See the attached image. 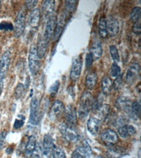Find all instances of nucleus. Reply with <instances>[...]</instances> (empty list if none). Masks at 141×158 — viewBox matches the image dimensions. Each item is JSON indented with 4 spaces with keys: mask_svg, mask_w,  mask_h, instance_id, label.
Wrapping results in <instances>:
<instances>
[{
    "mask_svg": "<svg viewBox=\"0 0 141 158\" xmlns=\"http://www.w3.org/2000/svg\"><path fill=\"white\" fill-rule=\"evenodd\" d=\"M92 102H93V100H92V96L91 94L86 92L83 95L80 100V103H79V110H78V114L79 118L82 119L86 118L89 111L92 110Z\"/></svg>",
    "mask_w": 141,
    "mask_h": 158,
    "instance_id": "1",
    "label": "nucleus"
},
{
    "mask_svg": "<svg viewBox=\"0 0 141 158\" xmlns=\"http://www.w3.org/2000/svg\"><path fill=\"white\" fill-rule=\"evenodd\" d=\"M59 130L64 139L68 142L74 143L79 140V138H80L79 133H78V131L74 126H70L67 123H61L59 125Z\"/></svg>",
    "mask_w": 141,
    "mask_h": 158,
    "instance_id": "2",
    "label": "nucleus"
},
{
    "mask_svg": "<svg viewBox=\"0 0 141 158\" xmlns=\"http://www.w3.org/2000/svg\"><path fill=\"white\" fill-rule=\"evenodd\" d=\"M28 66L32 75H36L39 72L41 68V59L38 57L36 52V47L34 44L31 47L28 55Z\"/></svg>",
    "mask_w": 141,
    "mask_h": 158,
    "instance_id": "3",
    "label": "nucleus"
},
{
    "mask_svg": "<svg viewBox=\"0 0 141 158\" xmlns=\"http://www.w3.org/2000/svg\"><path fill=\"white\" fill-rule=\"evenodd\" d=\"M41 119V113L40 112V102L36 97H33L30 106L29 123L32 125H37Z\"/></svg>",
    "mask_w": 141,
    "mask_h": 158,
    "instance_id": "4",
    "label": "nucleus"
},
{
    "mask_svg": "<svg viewBox=\"0 0 141 158\" xmlns=\"http://www.w3.org/2000/svg\"><path fill=\"white\" fill-rule=\"evenodd\" d=\"M12 54L9 50L3 53L0 58V83H4L5 77L7 76V71L11 64Z\"/></svg>",
    "mask_w": 141,
    "mask_h": 158,
    "instance_id": "5",
    "label": "nucleus"
},
{
    "mask_svg": "<svg viewBox=\"0 0 141 158\" xmlns=\"http://www.w3.org/2000/svg\"><path fill=\"white\" fill-rule=\"evenodd\" d=\"M25 26H26V12H25V10L23 8H21L17 13L16 22H15V36L20 37L23 34Z\"/></svg>",
    "mask_w": 141,
    "mask_h": 158,
    "instance_id": "6",
    "label": "nucleus"
},
{
    "mask_svg": "<svg viewBox=\"0 0 141 158\" xmlns=\"http://www.w3.org/2000/svg\"><path fill=\"white\" fill-rule=\"evenodd\" d=\"M55 26H56V17L54 15H52L51 17L47 19L45 27L44 35H43V38L48 43H49L50 40L54 36Z\"/></svg>",
    "mask_w": 141,
    "mask_h": 158,
    "instance_id": "7",
    "label": "nucleus"
},
{
    "mask_svg": "<svg viewBox=\"0 0 141 158\" xmlns=\"http://www.w3.org/2000/svg\"><path fill=\"white\" fill-rule=\"evenodd\" d=\"M131 101L129 98L126 97V96H121V97H119L116 101V108L120 110L125 111L127 113L130 118H134V119H136L135 118V116L133 115V114L131 112L130 107H131Z\"/></svg>",
    "mask_w": 141,
    "mask_h": 158,
    "instance_id": "8",
    "label": "nucleus"
},
{
    "mask_svg": "<svg viewBox=\"0 0 141 158\" xmlns=\"http://www.w3.org/2000/svg\"><path fill=\"white\" fill-rule=\"evenodd\" d=\"M101 138L106 145L114 146L118 142V134L113 129L107 128L101 133Z\"/></svg>",
    "mask_w": 141,
    "mask_h": 158,
    "instance_id": "9",
    "label": "nucleus"
},
{
    "mask_svg": "<svg viewBox=\"0 0 141 158\" xmlns=\"http://www.w3.org/2000/svg\"><path fill=\"white\" fill-rule=\"evenodd\" d=\"M67 18H68V15L64 12H61L59 14L58 19L56 20V26H55L54 36H53L54 40H57L59 39V37L61 35L63 30L64 28V26L66 24Z\"/></svg>",
    "mask_w": 141,
    "mask_h": 158,
    "instance_id": "10",
    "label": "nucleus"
},
{
    "mask_svg": "<svg viewBox=\"0 0 141 158\" xmlns=\"http://www.w3.org/2000/svg\"><path fill=\"white\" fill-rule=\"evenodd\" d=\"M82 71V59L81 57L78 56L74 58L72 63L71 70H70V78L72 81H76L81 75Z\"/></svg>",
    "mask_w": 141,
    "mask_h": 158,
    "instance_id": "11",
    "label": "nucleus"
},
{
    "mask_svg": "<svg viewBox=\"0 0 141 158\" xmlns=\"http://www.w3.org/2000/svg\"><path fill=\"white\" fill-rule=\"evenodd\" d=\"M139 71H140V67L138 63H132L130 65L127 73H126V82L128 84L133 83L135 80L137 78V77L139 74Z\"/></svg>",
    "mask_w": 141,
    "mask_h": 158,
    "instance_id": "12",
    "label": "nucleus"
},
{
    "mask_svg": "<svg viewBox=\"0 0 141 158\" xmlns=\"http://www.w3.org/2000/svg\"><path fill=\"white\" fill-rule=\"evenodd\" d=\"M106 21V29H107V34L110 36H116L118 34L120 25H119L118 20L114 17H109Z\"/></svg>",
    "mask_w": 141,
    "mask_h": 158,
    "instance_id": "13",
    "label": "nucleus"
},
{
    "mask_svg": "<svg viewBox=\"0 0 141 158\" xmlns=\"http://www.w3.org/2000/svg\"><path fill=\"white\" fill-rule=\"evenodd\" d=\"M64 117L67 124L75 127L77 123V111L73 106H67L64 108Z\"/></svg>",
    "mask_w": 141,
    "mask_h": 158,
    "instance_id": "14",
    "label": "nucleus"
},
{
    "mask_svg": "<svg viewBox=\"0 0 141 158\" xmlns=\"http://www.w3.org/2000/svg\"><path fill=\"white\" fill-rule=\"evenodd\" d=\"M101 127V120L100 118H96L94 116H91L89 118L88 123H87V128L91 134L96 135L100 131Z\"/></svg>",
    "mask_w": 141,
    "mask_h": 158,
    "instance_id": "15",
    "label": "nucleus"
},
{
    "mask_svg": "<svg viewBox=\"0 0 141 158\" xmlns=\"http://www.w3.org/2000/svg\"><path fill=\"white\" fill-rule=\"evenodd\" d=\"M42 148H43V151H42L43 154L47 157L50 156L52 152H53V149L54 148V140H53V138L50 134H45L44 136Z\"/></svg>",
    "mask_w": 141,
    "mask_h": 158,
    "instance_id": "16",
    "label": "nucleus"
},
{
    "mask_svg": "<svg viewBox=\"0 0 141 158\" xmlns=\"http://www.w3.org/2000/svg\"><path fill=\"white\" fill-rule=\"evenodd\" d=\"M92 150L88 145L79 147L74 151L71 158H91Z\"/></svg>",
    "mask_w": 141,
    "mask_h": 158,
    "instance_id": "17",
    "label": "nucleus"
},
{
    "mask_svg": "<svg viewBox=\"0 0 141 158\" xmlns=\"http://www.w3.org/2000/svg\"><path fill=\"white\" fill-rule=\"evenodd\" d=\"M41 22V11L39 8H35L31 12L28 17V24L32 29H36Z\"/></svg>",
    "mask_w": 141,
    "mask_h": 158,
    "instance_id": "18",
    "label": "nucleus"
},
{
    "mask_svg": "<svg viewBox=\"0 0 141 158\" xmlns=\"http://www.w3.org/2000/svg\"><path fill=\"white\" fill-rule=\"evenodd\" d=\"M54 8H55V2L53 0H47L45 1L42 6V12L44 15L45 19H48L51 17L52 15H54Z\"/></svg>",
    "mask_w": 141,
    "mask_h": 158,
    "instance_id": "19",
    "label": "nucleus"
},
{
    "mask_svg": "<svg viewBox=\"0 0 141 158\" xmlns=\"http://www.w3.org/2000/svg\"><path fill=\"white\" fill-rule=\"evenodd\" d=\"M118 133L121 138H127L136 133V129L135 127L129 124H124L118 128Z\"/></svg>",
    "mask_w": 141,
    "mask_h": 158,
    "instance_id": "20",
    "label": "nucleus"
},
{
    "mask_svg": "<svg viewBox=\"0 0 141 158\" xmlns=\"http://www.w3.org/2000/svg\"><path fill=\"white\" fill-rule=\"evenodd\" d=\"M126 154V149L121 147H115V146H111V148H108V150L106 152V155L109 158H120Z\"/></svg>",
    "mask_w": 141,
    "mask_h": 158,
    "instance_id": "21",
    "label": "nucleus"
},
{
    "mask_svg": "<svg viewBox=\"0 0 141 158\" xmlns=\"http://www.w3.org/2000/svg\"><path fill=\"white\" fill-rule=\"evenodd\" d=\"M63 112H64V104L60 101H56L52 106L49 115L51 118H57L59 116L61 115Z\"/></svg>",
    "mask_w": 141,
    "mask_h": 158,
    "instance_id": "22",
    "label": "nucleus"
},
{
    "mask_svg": "<svg viewBox=\"0 0 141 158\" xmlns=\"http://www.w3.org/2000/svg\"><path fill=\"white\" fill-rule=\"evenodd\" d=\"M48 44H49V43L45 40L43 36H40L37 45L36 46V47L37 54H38V57L40 58V59L44 58L45 54H46L47 49H48Z\"/></svg>",
    "mask_w": 141,
    "mask_h": 158,
    "instance_id": "23",
    "label": "nucleus"
},
{
    "mask_svg": "<svg viewBox=\"0 0 141 158\" xmlns=\"http://www.w3.org/2000/svg\"><path fill=\"white\" fill-rule=\"evenodd\" d=\"M37 145H36V136L31 135L27 140V143L25 147V152L27 156L32 155V153L34 152V151L36 150Z\"/></svg>",
    "mask_w": 141,
    "mask_h": 158,
    "instance_id": "24",
    "label": "nucleus"
},
{
    "mask_svg": "<svg viewBox=\"0 0 141 158\" xmlns=\"http://www.w3.org/2000/svg\"><path fill=\"white\" fill-rule=\"evenodd\" d=\"M90 53L92 54L93 59L98 60L102 55V46H101V42L99 40H96L93 42V44L91 47V51Z\"/></svg>",
    "mask_w": 141,
    "mask_h": 158,
    "instance_id": "25",
    "label": "nucleus"
},
{
    "mask_svg": "<svg viewBox=\"0 0 141 158\" xmlns=\"http://www.w3.org/2000/svg\"><path fill=\"white\" fill-rule=\"evenodd\" d=\"M96 81H97V75L96 73H91L88 74L86 77V86L90 90L93 89L96 86Z\"/></svg>",
    "mask_w": 141,
    "mask_h": 158,
    "instance_id": "26",
    "label": "nucleus"
},
{
    "mask_svg": "<svg viewBox=\"0 0 141 158\" xmlns=\"http://www.w3.org/2000/svg\"><path fill=\"white\" fill-rule=\"evenodd\" d=\"M98 31L99 35L101 38H106L107 34V29H106V21L104 17H101L98 22Z\"/></svg>",
    "mask_w": 141,
    "mask_h": 158,
    "instance_id": "27",
    "label": "nucleus"
},
{
    "mask_svg": "<svg viewBox=\"0 0 141 158\" xmlns=\"http://www.w3.org/2000/svg\"><path fill=\"white\" fill-rule=\"evenodd\" d=\"M111 87H112V84H111V79L109 78L108 77H105L102 80V86H101L102 92L106 95H108L111 92Z\"/></svg>",
    "mask_w": 141,
    "mask_h": 158,
    "instance_id": "28",
    "label": "nucleus"
},
{
    "mask_svg": "<svg viewBox=\"0 0 141 158\" xmlns=\"http://www.w3.org/2000/svg\"><path fill=\"white\" fill-rule=\"evenodd\" d=\"M141 17V8L140 7H134L130 13V18L132 22L135 23H138L140 21Z\"/></svg>",
    "mask_w": 141,
    "mask_h": 158,
    "instance_id": "29",
    "label": "nucleus"
},
{
    "mask_svg": "<svg viewBox=\"0 0 141 158\" xmlns=\"http://www.w3.org/2000/svg\"><path fill=\"white\" fill-rule=\"evenodd\" d=\"M130 110L132 114H133V115L135 116V118H139V114H140V110H141L140 103H139V101H135V102H132V104H131Z\"/></svg>",
    "mask_w": 141,
    "mask_h": 158,
    "instance_id": "30",
    "label": "nucleus"
},
{
    "mask_svg": "<svg viewBox=\"0 0 141 158\" xmlns=\"http://www.w3.org/2000/svg\"><path fill=\"white\" fill-rule=\"evenodd\" d=\"M77 4V1H65L64 2V12L66 13L67 15H69V13L74 12V10L75 9V6Z\"/></svg>",
    "mask_w": 141,
    "mask_h": 158,
    "instance_id": "31",
    "label": "nucleus"
},
{
    "mask_svg": "<svg viewBox=\"0 0 141 158\" xmlns=\"http://www.w3.org/2000/svg\"><path fill=\"white\" fill-rule=\"evenodd\" d=\"M109 112H110V106H109V105H106V104L102 105L99 108L98 110L96 111V113L98 114L99 116H100V118H106V116L108 115Z\"/></svg>",
    "mask_w": 141,
    "mask_h": 158,
    "instance_id": "32",
    "label": "nucleus"
},
{
    "mask_svg": "<svg viewBox=\"0 0 141 158\" xmlns=\"http://www.w3.org/2000/svg\"><path fill=\"white\" fill-rule=\"evenodd\" d=\"M121 73V69L116 63H113L110 69V74L112 77H117Z\"/></svg>",
    "mask_w": 141,
    "mask_h": 158,
    "instance_id": "33",
    "label": "nucleus"
},
{
    "mask_svg": "<svg viewBox=\"0 0 141 158\" xmlns=\"http://www.w3.org/2000/svg\"><path fill=\"white\" fill-rule=\"evenodd\" d=\"M51 155L53 158H66V155H65L64 150L59 147H54Z\"/></svg>",
    "mask_w": 141,
    "mask_h": 158,
    "instance_id": "34",
    "label": "nucleus"
},
{
    "mask_svg": "<svg viewBox=\"0 0 141 158\" xmlns=\"http://www.w3.org/2000/svg\"><path fill=\"white\" fill-rule=\"evenodd\" d=\"M110 54L114 60V63H117L120 61V54H119L118 49L116 48V45H111L110 46Z\"/></svg>",
    "mask_w": 141,
    "mask_h": 158,
    "instance_id": "35",
    "label": "nucleus"
},
{
    "mask_svg": "<svg viewBox=\"0 0 141 158\" xmlns=\"http://www.w3.org/2000/svg\"><path fill=\"white\" fill-rule=\"evenodd\" d=\"M25 120H26V117L22 114H20V115L17 116V118H16V120L14 122V124H13V128L14 129H19L24 125Z\"/></svg>",
    "mask_w": 141,
    "mask_h": 158,
    "instance_id": "36",
    "label": "nucleus"
},
{
    "mask_svg": "<svg viewBox=\"0 0 141 158\" xmlns=\"http://www.w3.org/2000/svg\"><path fill=\"white\" fill-rule=\"evenodd\" d=\"M102 102H103V97H102L101 95H99L98 97H97V98H96L95 101H93V102H92V110L93 111H95V112H96V111L99 110V108L103 105Z\"/></svg>",
    "mask_w": 141,
    "mask_h": 158,
    "instance_id": "37",
    "label": "nucleus"
},
{
    "mask_svg": "<svg viewBox=\"0 0 141 158\" xmlns=\"http://www.w3.org/2000/svg\"><path fill=\"white\" fill-rule=\"evenodd\" d=\"M0 30L1 31H14V26L10 22H7V21H2L0 22Z\"/></svg>",
    "mask_w": 141,
    "mask_h": 158,
    "instance_id": "38",
    "label": "nucleus"
},
{
    "mask_svg": "<svg viewBox=\"0 0 141 158\" xmlns=\"http://www.w3.org/2000/svg\"><path fill=\"white\" fill-rule=\"evenodd\" d=\"M25 92V86L23 84L19 83L17 86L16 89H15V96L17 99H20L22 96H23Z\"/></svg>",
    "mask_w": 141,
    "mask_h": 158,
    "instance_id": "39",
    "label": "nucleus"
},
{
    "mask_svg": "<svg viewBox=\"0 0 141 158\" xmlns=\"http://www.w3.org/2000/svg\"><path fill=\"white\" fill-rule=\"evenodd\" d=\"M59 81H56L54 84H52V86L49 87V94L51 96H54L58 92V90L59 88Z\"/></svg>",
    "mask_w": 141,
    "mask_h": 158,
    "instance_id": "40",
    "label": "nucleus"
},
{
    "mask_svg": "<svg viewBox=\"0 0 141 158\" xmlns=\"http://www.w3.org/2000/svg\"><path fill=\"white\" fill-rule=\"evenodd\" d=\"M122 86V75H120L116 77V79L114 81V88L116 90H119Z\"/></svg>",
    "mask_w": 141,
    "mask_h": 158,
    "instance_id": "41",
    "label": "nucleus"
},
{
    "mask_svg": "<svg viewBox=\"0 0 141 158\" xmlns=\"http://www.w3.org/2000/svg\"><path fill=\"white\" fill-rule=\"evenodd\" d=\"M93 61H94L93 57H92V55L91 53H88V54H87V56H86V67H87V69H89V68L92 66V64Z\"/></svg>",
    "mask_w": 141,
    "mask_h": 158,
    "instance_id": "42",
    "label": "nucleus"
},
{
    "mask_svg": "<svg viewBox=\"0 0 141 158\" xmlns=\"http://www.w3.org/2000/svg\"><path fill=\"white\" fill-rule=\"evenodd\" d=\"M37 1H27V2H26V7H27V8H28V9H35V7L36 6L37 4Z\"/></svg>",
    "mask_w": 141,
    "mask_h": 158,
    "instance_id": "43",
    "label": "nucleus"
},
{
    "mask_svg": "<svg viewBox=\"0 0 141 158\" xmlns=\"http://www.w3.org/2000/svg\"><path fill=\"white\" fill-rule=\"evenodd\" d=\"M6 136H7V132L6 131H2L0 133V150L2 148L3 143H4L5 138H6Z\"/></svg>",
    "mask_w": 141,
    "mask_h": 158,
    "instance_id": "44",
    "label": "nucleus"
},
{
    "mask_svg": "<svg viewBox=\"0 0 141 158\" xmlns=\"http://www.w3.org/2000/svg\"><path fill=\"white\" fill-rule=\"evenodd\" d=\"M140 22L138 23H135L133 27V31L137 35L140 34Z\"/></svg>",
    "mask_w": 141,
    "mask_h": 158,
    "instance_id": "45",
    "label": "nucleus"
},
{
    "mask_svg": "<svg viewBox=\"0 0 141 158\" xmlns=\"http://www.w3.org/2000/svg\"><path fill=\"white\" fill-rule=\"evenodd\" d=\"M94 158H102L101 156H96V157H94Z\"/></svg>",
    "mask_w": 141,
    "mask_h": 158,
    "instance_id": "46",
    "label": "nucleus"
},
{
    "mask_svg": "<svg viewBox=\"0 0 141 158\" xmlns=\"http://www.w3.org/2000/svg\"><path fill=\"white\" fill-rule=\"evenodd\" d=\"M0 7H1V2H0Z\"/></svg>",
    "mask_w": 141,
    "mask_h": 158,
    "instance_id": "47",
    "label": "nucleus"
}]
</instances>
